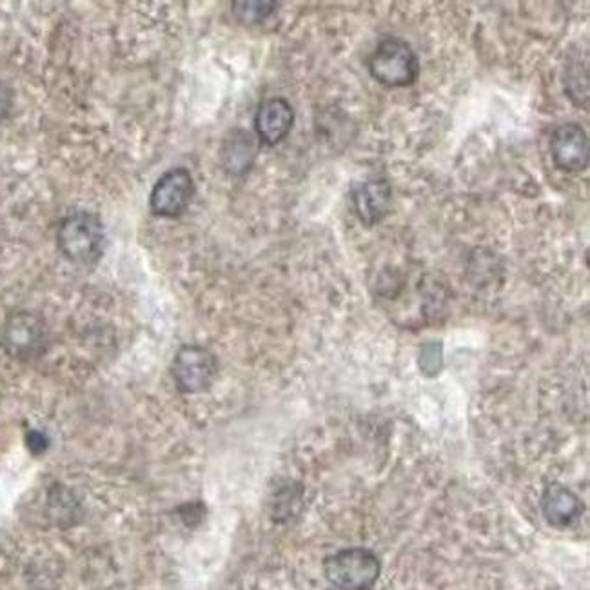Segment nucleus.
<instances>
[{
    "instance_id": "nucleus-13",
    "label": "nucleus",
    "mask_w": 590,
    "mask_h": 590,
    "mask_svg": "<svg viewBox=\"0 0 590 590\" xmlns=\"http://www.w3.org/2000/svg\"><path fill=\"white\" fill-rule=\"evenodd\" d=\"M11 106H13V92L8 84L0 81V122L10 117Z\"/></svg>"
},
{
    "instance_id": "nucleus-1",
    "label": "nucleus",
    "mask_w": 590,
    "mask_h": 590,
    "mask_svg": "<svg viewBox=\"0 0 590 590\" xmlns=\"http://www.w3.org/2000/svg\"><path fill=\"white\" fill-rule=\"evenodd\" d=\"M62 255L77 266H95L104 255L106 229L97 213L73 211L64 216L57 232Z\"/></svg>"
},
{
    "instance_id": "nucleus-10",
    "label": "nucleus",
    "mask_w": 590,
    "mask_h": 590,
    "mask_svg": "<svg viewBox=\"0 0 590 590\" xmlns=\"http://www.w3.org/2000/svg\"><path fill=\"white\" fill-rule=\"evenodd\" d=\"M258 139L247 129H233L222 142V168L233 176L246 175L257 162Z\"/></svg>"
},
{
    "instance_id": "nucleus-8",
    "label": "nucleus",
    "mask_w": 590,
    "mask_h": 590,
    "mask_svg": "<svg viewBox=\"0 0 590 590\" xmlns=\"http://www.w3.org/2000/svg\"><path fill=\"white\" fill-rule=\"evenodd\" d=\"M351 202L358 221L365 226H376L389 215L393 206V190L385 179H369L354 184Z\"/></svg>"
},
{
    "instance_id": "nucleus-12",
    "label": "nucleus",
    "mask_w": 590,
    "mask_h": 590,
    "mask_svg": "<svg viewBox=\"0 0 590 590\" xmlns=\"http://www.w3.org/2000/svg\"><path fill=\"white\" fill-rule=\"evenodd\" d=\"M277 8V2H233L232 13L244 26H253L269 19Z\"/></svg>"
},
{
    "instance_id": "nucleus-2",
    "label": "nucleus",
    "mask_w": 590,
    "mask_h": 590,
    "mask_svg": "<svg viewBox=\"0 0 590 590\" xmlns=\"http://www.w3.org/2000/svg\"><path fill=\"white\" fill-rule=\"evenodd\" d=\"M371 77L387 88H407L418 81L420 61L409 42L385 36L369 58Z\"/></svg>"
},
{
    "instance_id": "nucleus-14",
    "label": "nucleus",
    "mask_w": 590,
    "mask_h": 590,
    "mask_svg": "<svg viewBox=\"0 0 590 590\" xmlns=\"http://www.w3.org/2000/svg\"><path fill=\"white\" fill-rule=\"evenodd\" d=\"M28 446L31 451L41 452L47 447V438L42 432L31 431L28 432Z\"/></svg>"
},
{
    "instance_id": "nucleus-11",
    "label": "nucleus",
    "mask_w": 590,
    "mask_h": 590,
    "mask_svg": "<svg viewBox=\"0 0 590 590\" xmlns=\"http://www.w3.org/2000/svg\"><path fill=\"white\" fill-rule=\"evenodd\" d=\"M541 511L550 525L567 527L581 514L580 500L561 485H550L541 500Z\"/></svg>"
},
{
    "instance_id": "nucleus-5",
    "label": "nucleus",
    "mask_w": 590,
    "mask_h": 590,
    "mask_svg": "<svg viewBox=\"0 0 590 590\" xmlns=\"http://www.w3.org/2000/svg\"><path fill=\"white\" fill-rule=\"evenodd\" d=\"M171 375L182 393H204L218 375V362L215 354L202 345H184L175 354Z\"/></svg>"
},
{
    "instance_id": "nucleus-9",
    "label": "nucleus",
    "mask_w": 590,
    "mask_h": 590,
    "mask_svg": "<svg viewBox=\"0 0 590 590\" xmlns=\"http://www.w3.org/2000/svg\"><path fill=\"white\" fill-rule=\"evenodd\" d=\"M294 124V109L282 97L267 98L260 104L255 117L257 139L266 146H277L282 142Z\"/></svg>"
},
{
    "instance_id": "nucleus-7",
    "label": "nucleus",
    "mask_w": 590,
    "mask_h": 590,
    "mask_svg": "<svg viewBox=\"0 0 590 590\" xmlns=\"http://www.w3.org/2000/svg\"><path fill=\"white\" fill-rule=\"evenodd\" d=\"M550 153L558 170L580 173L589 168L590 146L586 129L570 122L558 126L550 139Z\"/></svg>"
},
{
    "instance_id": "nucleus-6",
    "label": "nucleus",
    "mask_w": 590,
    "mask_h": 590,
    "mask_svg": "<svg viewBox=\"0 0 590 590\" xmlns=\"http://www.w3.org/2000/svg\"><path fill=\"white\" fill-rule=\"evenodd\" d=\"M196 193L195 180L185 168H173L157 180L149 196V210L162 218L182 215Z\"/></svg>"
},
{
    "instance_id": "nucleus-3",
    "label": "nucleus",
    "mask_w": 590,
    "mask_h": 590,
    "mask_svg": "<svg viewBox=\"0 0 590 590\" xmlns=\"http://www.w3.org/2000/svg\"><path fill=\"white\" fill-rule=\"evenodd\" d=\"M50 345V329L42 317L31 311L8 314L0 324V350L11 358L30 362L41 358Z\"/></svg>"
},
{
    "instance_id": "nucleus-4",
    "label": "nucleus",
    "mask_w": 590,
    "mask_h": 590,
    "mask_svg": "<svg viewBox=\"0 0 590 590\" xmlns=\"http://www.w3.org/2000/svg\"><path fill=\"white\" fill-rule=\"evenodd\" d=\"M325 578L339 590H369L380 578V560L367 549H345L329 556Z\"/></svg>"
}]
</instances>
